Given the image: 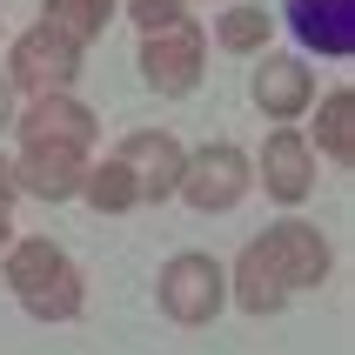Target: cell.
Returning a JSON list of instances; mask_svg holds the SVG:
<instances>
[{"label":"cell","instance_id":"cell-1","mask_svg":"<svg viewBox=\"0 0 355 355\" xmlns=\"http://www.w3.org/2000/svg\"><path fill=\"white\" fill-rule=\"evenodd\" d=\"M155 302H161V315H168V322H181V329H201V322H215L221 309H228V268H221L215 255L181 248V255L161 261Z\"/></svg>","mask_w":355,"mask_h":355},{"label":"cell","instance_id":"cell-2","mask_svg":"<svg viewBox=\"0 0 355 355\" xmlns=\"http://www.w3.org/2000/svg\"><path fill=\"white\" fill-rule=\"evenodd\" d=\"M248 188H255L248 155H241L235 141H208V148H195V155L181 161V188L175 195L188 201L195 215H228V208H241Z\"/></svg>","mask_w":355,"mask_h":355},{"label":"cell","instance_id":"cell-3","mask_svg":"<svg viewBox=\"0 0 355 355\" xmlns=\"http://www.w3.org/2000/svg\"><path fill=\"white\" fill-rule=\"evenodd\" d=\"M135 60H141V80H148L155 94H195V80H201V60H208V34H201V20L175 14L168 27L141 34Z\"/></svg>","mask_w":355,"mask_h":355},{"label":"cell","instance_id":"cell-4","mask_svg":"<svg viewBox=\"0 0 355 355\" xmlns=\"http://www.w3.org/2000/svg\"><path fill=\"white\" fill-rule=\"evenodd\" d=\"M7 80H14V94H74L80 47L54 27H27L7 54Z\"/></svg>","mask_w":355,"mask_h":355},{"label":"cell","instance_id":"cell-5","mask_svg":"<svg viewBox=\"0 0 355 355\" xmlns=\"http://www.w3.org/2000/svg\"><path fill=\"white\" fill-rule=\"evenodd\" d=\"M255 248H261L268 275H275L288 295H295V288H322V282H329V268H336L329 235H322V228H309V221H275V228H261Z\"/></svg>","mask_w":355,"mask_h":355},{"label":"cell","instance_id":"cell-6","mask_svg":"<svg viewBox=\"0 0 355 355\" xmlns=\"http://www.w3.org/2000/svg\"><path fill=\"white\" fill-rule=\"evenodd\" d=\"M128 168V181H135V195L141 201H168L181 188V161H188V148H181L175 135H161V128H135V135H121L114 141V155Z\"/></svg>","mask_w":355,"mask_h":355},{"label":"cell","instance_id":"cell-7","mask_svg":"<svg viewBox=\"0 0 355 355\" xmlns=\"http://www.w3.org/2000/svg\"><path fill=\"white\" fill-rule=\"evenodd\" d=\"M14 121H20V141H27V148H80V155H87L94 135H101L94 107L74 101V94H34Z\"/></svg>","mask_w":355,"mask_h":355},{"label":"cell","instance_id":"cell-8","mask_svg":"<svg viewBox=\"0 0 355 355\" xmlns=\"http://www.w3.org/2000/svg\"><path fill=\"white\" fill-rule=\"evenodd\" d=\"M248 94H255V107L275 121V128H288L295 114L315 107V74H309L302 54H261V67L248 74Z\"/></svg>","mask_w":355,"mask_h":355},{"label":"cell","instance_id":"cell-9","mask_svg":"<svg viewBox=\"0 0 355 355\" xmlns=\"http://www.w3.org/2000/svg\"><path fill=\"white\" fill-rule=\"evenodd\" d=\"M248 168H255V181L275 201H288V208L315 195V155H309V135H295V128H275V135L261 141V161H248Z\"/></svg>","mask_w":355,"mask_h":355},{"label":"cell","instance_id":"cell-10","mask_svg":"<svg viewBox=\"0 0 355 355\" xmlns=\"http://www.w3.org/2000/svg\"><path fill=\"white\" fill-rule=\"evenodd\" d=\"M80 181H87L80 148H20V161H14V188L34 201H74Z\"/></svg>","mask_w":355,"mask_h":355},{"label":"cell","instance_id":"cell-11","mask_svg":"<svg viewBox=\"0 0 355 355\" xmlns=\"http://www.w3.org/2000/svg\"><path fill=\"white\" fill-rule=\"evenodd\" d=\"M282 14L302 34V47L336 54V60L355 54V0H282Z\"/></svg>","mask_w":355,"mask_h":355},{"label":"cell","instance_id":"cell-12","mask_svg":"<svg viewBox=\"0 0 355 355\" xmlns=\"http://www.w3.org/2000/svg\"><path fill=\"white\" fill-rule=\"evenodd\" d=\"M0 268H7V288L27 302L34 288H47V282L67 268V255H60L47 235H14V241H7V255H0Z\"/></svg>","mask_w":355,"mask_h":355},{"label":"cell","instance_id":"cell-13","mask_svg":"<svg viewBox=\"0 0 355 355\" xmlns=\"http://www.w3.org/2000/svg\"><path fill=\"white\" fill-rule=\"evenodd\" d=\"M309 155H329L336 168L355 161V87H336V94L315 101V135H309Z\"/></svg>","mask_w":355,"mask_h":355},{"label":"cell","instance_id":"cell-14","mask_svg":"<svg viewBox=\"0 0 355 355\" xmlns=\"http://www.w3.org/2000/svg\"><path fill=\"white\" fill-rule=\"evenodd\" d=\"M228 302H241L248 315H275V309H288V288L268 275V261H261V248H255V241L241 248L235 275H228Z\"/></svg>","mask_w":355,"mask_h":355},{"label":"cell","instance_id":"cell-15","mask_svg":"<svg viewBox=\"0 0 355 355\" xmlns=\"http://www.w3.org/2000/svg\"><path fill=\"white\" fill-rule=\"evenodd\" d=\"M114 7L121 0H40V27H54V34H67L74 47H87L94 34H107Z\"/></svg>","mask_w":355,"mask_h":355},{"label":"cell","instance_id":"cell-16","mask_svg":"<svg viewBox=\"0 0 355 355\" xmlns=\"http://www.w3.org/2000/svg\"><path fill=\"white\" fill-rule=\"evenodd\" d=\"M80 201L94 208V215H128V208H141L135 181H128V168L121 161H101V168H87V181H80Z\"/></svg>","mask_w":355,"mask_h":355},{"label":"cell","instance_id":"cell-17","mask_svg":"<svg viewBox=\"0 0 355 355\" xmlns=\"http://www.w3.org/2000/svg\"><path fill=\"white\" fill-rule=\"evenodd\" d=\"M215 40L228 54H261L268 47V7H228L215 20Z\"/></svg>","mask_w":355,"mask_h":355},{"label":"cell","instance_id":"cell-18","mask_svg":"<svg viewBox=\"0 0 355 355\" xmlns=\"http://www.w3.org/2000/svg\"><path fill=\"white\" fill-rule=\"evenodd\" d=\"M188 0H128V14L141 20V34H155V27H168V20L181 14Z\"/></svg>","mask_w":355,"mask_h":355},{"label":"cell","instance_id":"cell-19","mask_svg":"<svg viewBox=\"0 0 355 355\" xmlns=\"http://www.w3.org/2000/svg\"><path fill=\"white\" fill-rule=\"evenodd\" d=\"M14 195H20V188H14V161L0 155V215H7V208H14Z\"/></svg>","mask_w":355,"mask_h":355},{"label":"cell","instance_id":"cell-20","mask_svg":"<svg viewBox=\"0 0 355 355\" xmlns=\"http://www.w3.org/2000/svg\"><path fill=\"white\" fill-rule=\"evenodd\" d=\"M14 114H20V107H14V80H0V135L14 128Z\"/></svg>","mask_w":355,"mask_h":355},{"label":"cell","instance_id":"cell-21","mask_svg":"<svg viewBox=\"0 0 355 355\" xmlns=\"http://www.w3.org/2000/svg\"><path fill=\"white\" fill-rule=\"evenodd\" d=\"M7 241H14V221L0 215V255H7Z\"/></svg>","mask_w":355,"mask_h":355}]
</instances>
